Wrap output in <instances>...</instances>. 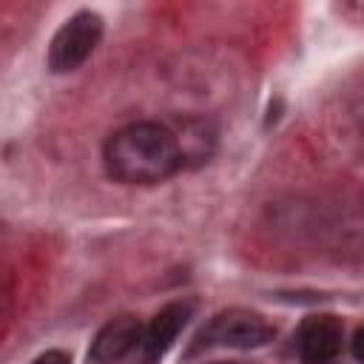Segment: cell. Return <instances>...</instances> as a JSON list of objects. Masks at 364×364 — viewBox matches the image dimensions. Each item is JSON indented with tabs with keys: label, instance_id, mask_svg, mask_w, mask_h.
<instances>
[{
	"label": "cell",
	"instance_id": "cell-9",
	"mask_svg": "<svg viewBox=\"0 0 364 364\" xmlns=\"http://www.w3.org/2000/svg\"><path fill=\"white\" fill-rule=\"evenodd\" d=\"M321 364H333V361H321Z\"/></svg>",
	"mask_w": 364,
	"mask_h": 364
},
{
	"label": "cell",
	"instance_id": "cell-5",
	"mask_svg": "<svg viewBox=\"0 0 364 364\" xmlns=\"http://www.w3.org/2000/svg\"><path fill=\"white\" fill-rule=\"evenodd\" d=\"M341 350V321L336 316H310L299 327V353L307 364L333 361Z\"/></svg>",
	"mask_w": 364,
	"mask_h": 364
},
{
	"label": "cell",
	"instance_id": "cell-8",
	"mask_svg": "<svg viewBox=\"0 0 364 364\" xmlns=\"http://www.w3.org/2000/svg\"><path fill=\"white\" fill-rule=\"evenodd\" d=\"M353 355H355V361L364 364V327H358L353 336Z\"/></svg>",
	"mask_w": 364,
	"mask_h": 364
},
{
	"label": "cell",
	"instance_id": "cell-6",
	"mask_svg": "<svg viewBox=\"0 0 364 364\" xmlns=\"http://www.w3.org/2000/svg\"><path fill=\"white\" fill-rule=\"evenodd\" d=\"M191 313H193V307L188 301H173L156 313V318L151 321V327L145 333V364H156L165 355V350L176 341L179 330L188 324Z\"/></svg>",
	"mask_w": 364,
	"mask_h": 364
},
{
	"label": "cell",
	"instance_id": "cell-3",
	"mask_svg": "<svg viewBox=\"0 0 364 364\" xmlns=\"http://www.w3.org/2000/svg\"><path fill=\"white\" fill-rule=\"evenodd\" d=\"M273 324L253 313V310H242V307H230L219 316L210 318V324L202 330L199 344H219V347H262L273 338Z\"/></svg>",
	"mask_w": 364,
	"mask_h": 364
},
{
	"label": "cell",
	"instance_id": "cell-4",
	"mask_svg": "<svg viewBox=\"0 0 364 364\" xmlns=\"http://www.w3.org/2000/svg\"><path fill=\"white\" fill-rule=\"evenodd\" d=\"M136 344H145V333H142L139 318L119 316V318H111L97 333V338L91 344V358L100 364H111V361L125 358L131 350H136Z\"/></svg>",
	"mask_w": 364,
	"mask_h": 364
},
{
	"label": "cell",
	"instance_id": "cell-7",
	"mask_svg": "<svg viewBox=\"0 0 364 364\" xmlns=\"http://www.w3.org/2000/svg\"><path fill=\"white\" fill-rule=\"evenodd\" d=\"M31 364H71V361H68L65 353H60V350H48V353H43V355H37Z\"/></svg>",
	"mask_w": 364,
	"mask_h": 364
},
{
	"label": "cell",
	"instance_id": "cell-2",
	"mask_svg": "<svg viewBox=\"0 0 364 364\" xmlns=\"http://www.w3.org/2000/svg\"><path fill=\"white\" fill-rule=\"evenodd\" d=\"M100 37H102V20H100V14H94V11H77L54 34L51 48H48V68L54 74H65V71L80 68L91 57V51L97 48Z\"/></svg>",
	"mask_w": 364,
	"mask_h": 364
},
{
	"label": "cell",
	"instance_id": "cell-1",
	"mask_svg": "<svg viewBox=\"0 0 364 364\" xmlns=\"http://www.w3.org/2000/svg\"><path fill=\"white\" fill-rule=\"evenodd\" d=\"M105 165L117 182L154 185L182 165L179 139L159 122H134L119 128L105 145Z\"/></svg>",
	"mask_w": 364,
	"mask_h": 364
}]
</instances>
